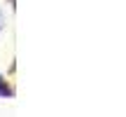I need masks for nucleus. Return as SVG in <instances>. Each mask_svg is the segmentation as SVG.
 Here are the masks:
<instances>
[{"instance_id":"nucleus-1","label":"nucleus","mask_w":126,"mask_h":117,"mask_svg":"<svg viewBox=\"0 0 126 117\" xmlns=\"http://www.w3.org/2000/svg\"><path fill=\"white\" fill-rule=\"evenodd\" d=\"M0 96H12V89H9L7 82L2 80V75H0Z\"/></svg>"}]
</instances>
